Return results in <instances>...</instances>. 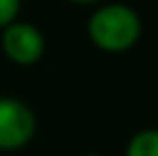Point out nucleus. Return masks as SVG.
<instances>
[{
    "label": "nucleus",
    "instance_id": "obj_1",
    "mask_svg": "<svg viewBox=\"0 0 158 156\" xmlns=\"http://www.w3.org/2000/svg\"><path fill=\"white\" fill-rule=\"evenodd\" d=\"M87 35L92 44L106 53H124L142 35V21L128 5L112 2L99 7L87 21Z\"/></svg>",
    "mask_w": 158,
    "mask_h": 156
},
{
    "label": "nucleus",
    "instance_id": "obj_2",
    "mask_svg": "<svg viewBox=\"0 0 158 156\" xmlns=\"http://www.w3.org/2000/svg\"><path fill=\"white\" fill-rule=\"evenodd\" d=\"M37 131V117L28 103L14 96H0V149L25 147Z\"/></svg>",
    "mask_w": 158,
    "mask_h": 156
},
{
    "label": "nucleus",
    "instance_id": "obj_3",
    "mask_svg": "<svg viewBox=\"0 0 158 156\" xmlns=\"http://www.w3.org/2000/svg\"><path fill=\"white\" fill-rule=\"evenodd\" d=\"M2 51L12 62L28 67L41 60L46 51V39L37 25L14 21L2 28Z\"/></svg>",
    "mask_w": 158,
    "mask_h": 156
},
{
    "label": "nucleus",
    "instance_id": "obj_4",
    "mask_svg": "<svg viewBox=\"0 0 158 156\" xmlns=\"http://www.w3.org/2000/svg\"><path fill=\"white\" fill-rule=\"evenodd\" d=\"M126 156H158V129H147L131 138Z\"/></svg>",
    "mask_w": 158,
    "mask_h": 156
},
{
    "label": "nucleus",
    "instance_id": "obj_5",
    "mask_svg": "<svg viewBox=\"0 0 158 156\" xmlns=\"http://www.w3.org/2000/svg\"><path fill=\"white\" fill-rule=\"evenodd\" d=\"M21 9V0H0V28L14 23Z\"/></svg>",
    "mask_w": 158,
    "mask_h": 156
},
{
    "label": "nucleus",
    "instance_id": "obj_6",
    "mask_svg": "<svg viewBox=\"0 0 158 156\" xmlns=\"http://www.w3.org/2000/svg\"><path fill=\"white\" fill-rule=\"evenodd\" d=\"M69 2H76V5H94V2H101V0H69Z\"/></svg>",
    "mask_w": 158,
    "mask_h": 156
},
{
    "label": "nucleus",
    "instance_id": "obj_7",
    "mask_svg": "<svg viewBox=\"0 0 158 156\" xmlns=\"http://www.w3.org/2000/svg\"><path fill=\"white\" fill-rule=\"evenodd\" d=\"M87 156H101V154H87Z\"/></svg>",
    "mask_w": 158,
    "mask_h": 156
}]
</instances>
